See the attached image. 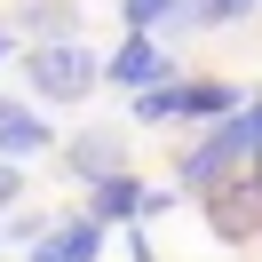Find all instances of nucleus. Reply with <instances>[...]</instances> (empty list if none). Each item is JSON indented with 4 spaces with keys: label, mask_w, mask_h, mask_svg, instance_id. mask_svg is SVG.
I'll use <instances>...</instances> for the list:
<instances>
[{
    "label": "nucleus",
    "mask_w": 262,
    "mask_h": 262,
    "mask_svg": "<svg viewBox=\"0 0 262 262\" xmlns=\"http://www.w3.org/2000/svg\"><path fill=\"white\" fill-rule=\"evenodd\" d=\"M0 56H8V32H0Z\"/></svg>",
    "instance_id": "11"
},
{
    "label": "nucleus",
    "mask_w": 262,
    "mask_h": 262,
    "mask_svg": "<svg viewBox=\"0 0 262 262\" xmlns=\"http://www.w3.org/2000/svg\"><path fill=\"white\" fill-rule=\"evenodd\" d=\"M72 175L80 183H103V175H119V135H80V143H72Z\"/></svg>",
    "instance_id": "6"
},
{
    "label": "nucleus",
    "mask_w": 262,
    "mask_h": 262,
    "mask_svg": "<svg viewBox=\"0 0 262 262\" xmlns=\"http://www.w3.org/2000/svg\"><path fill=\"white\" fill-rule=\"evenodd\" d=\"M151 24H175V32H214V24H230L223 16V0H159V16Z\"/></svg>",
    "instance_id": "7"
},
{
    "label": "nucleus",
    "mask_w": 262,
    "mask_h": 262,
    "mask_svg": "<svg viewBox=\"0 0 262 262\" xmlns=\"http://www.w3.org/2000/svg\"><path fill=\"white\" fill-rule=\"evenodd\" d=\"M135 119H183V80L167 72V80L135 88Z\"/></svg>",
    "instance_id": "9"
},
{
    "label": "nucleus",
    "mask_w": 262,
    "mask_h": 262,
    "mask_svg": "<svg viewBox=\"0 0 262 262\" xmlns=\"http://www.w3.org/2000/svg\"><path fill=\"white\" fill-rule=\"evenodd\" d=\"M183 112L191 119H223V112H238V88L230 80H183Z\"/></svg>",
    "instance_id": "8"
},
{
    "label": "nucleus",
    "mask_w": 262,
    "mask_h": 262,
    "mask_svg": "<svg viewBox=\"0 0 262 262\" xmlns=\"http://www.w3.org/2000/svg\"><path fill=\"white\" fill-rule=\"evenodd\" d=\"M24 80L40 88V103H80L88 88L103 80V64L80 48V40H32V56H24Z\"/></svg>",
    "instance_id": "1"
},
{
    "label": "nucleus",
    "mask_w": 262,
    "mask_h": 262,
    "mask_svg": "<svg viewBox=\"0 0 262 262\" xmlns=\"http://www.w3.org/2000/svg\"><path fill=\"white\" fill-rule=\"evenodd\" d=\"M96 246H103L96 223H64V230H48V238L32 246V262H96Z\"/></svg>",
    "instance_id": "5"
},
{
    "label": "nucleus",
    "mask_w": 262,
    "mask_h": 262,
    "mask_svg": "<svg viewBox=\"0 0 262 262\" xmlns=\"http://www.w3.org/2000/svg\"><path fill=\"white\" fill-rule=\"evenodd\" d=\"M8 199H16V167L0 159V207H8Z\"/></svg>",
    "instance_id": "10"
},
{
    "label": "nucleus",
    "mask_w": 262,
    "mask_h": 262,
    "mask_svg": "<svg viewBox=\"0 0 262 262\" xmlns=\"http://www.w3.org/2000/svg\"><path fill=\"white\" fill-rule=\"evenodd\" d=\"M103 80H112V88H151V80H167V56H159V40H151V32H127V48L103 64Z\"/></svg>",
    "instance_id": "2"
},
{
    "label": "nucleus",
    "mask_w": 262,
    "mask_h": 262,
    "mask_svg": "<svg viewBox=\"0 0 262 262\" xmlns=\"http://www.w3.org/2000/svg\"><path fill=\"white\" fill-rule=\"evenodd\" d=\"M48 151V119L24 112V103H0V159L16 167V159H40Z\"/></svg>",
    "instance_id": "3"
},
{
    "label": "nucleus",
    "mask_w": 262,
    "mask_h": 262,
    "mask_svg": "<svg viewBox=\"0 0 262 262\" xmlns=\"http://www.w3.org/2000/svg\"><path fill=\"white\" fill-rule=\"evenodd\" d=\"M88 223H143V183L135 175H103L96 183V199H88Z\"/></svg>",
    "instance_id": "4"
}]
</instances>
